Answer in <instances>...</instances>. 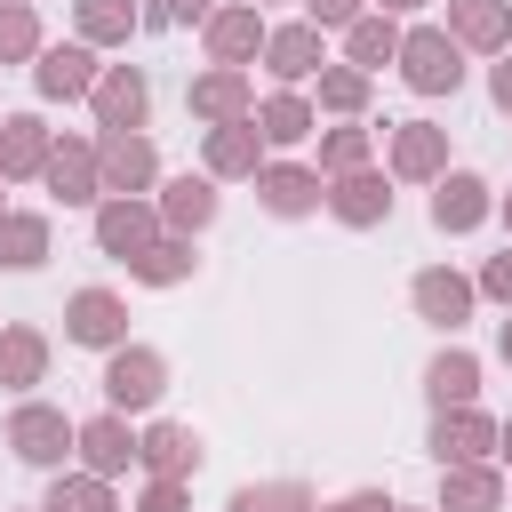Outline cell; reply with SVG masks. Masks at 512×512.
<instances>
[{
  "instance_id": "1",
  "label": "cell",
  "mask_w": 512,
  "mask_h": 512,
  "mask_svg": "<svg viewBox=\"0 0 512 512\" xmlns=\"http://www.w3.org/2000/svg\"><path fill=\"white\" fill-rule=\"evenodd\" d=\"M96 184H104V200H136V192H152V184H160V152H152V136H144V128H96Z\"/></svg>"
},
{
  "instance_id": "2",
  "label": "cell",
  "mask_w": 512,
  "mask_h": 512,
  "mask_svg": "<svg viewBox=\"0 0 512 512\" xmlns=\"http://www.w3.org/2000/svg\"><path fill=\"white\" fill-rule=\"evenodd\" d=\"M400 80L416 88V96H456L464 88V48L440 32V24H416V32H400Z\"/></svg>"
},
{
  "instance_id": "3",
  "label": "cell",
  "mask_w": 512,
  "mask_h": 512,
  "mask_svg": "<svg viewBox=\"0 0 512 512\" xmlns=\"http://www.w3.org/2000/svg\"><path fill=\"white\" fill-rule=\"evenodd\" d=\"M160 392H168V360L152 344H112L104 352V408L144 416V408H160Z\"/></svg>"
},
{
  "instance_id": "4",
  "label": "cell",
  "mask_w": 512,
  "mask_h": 512,
  "mask_svg": "<svg viewBox=\"0 0 512 512\" xmlns=\"http://www.w3.org/2000/svg\"><path fill=\"white\" fill-rule=\"evenodd\" d=\"M72 416L64 408H48V400H24L16 416H8V448L24 456V464H40V472H64L72 464Z\"/></svg>"
},
{
  "instance_id": "5",
  "label": "cell",
  "mask_w": 512,
  "mask_h": 512,
  "mask_svg": "<svg viewBox=\"0 0 512 512\" xmlns=\"http://www.w3.org/2000/svg\"><path fill=\"white\" fill-rule=\"evenodd\" d=\"M264 8L256 0H232V8H208V24H200V40H208V64H256L264 56Z\"/></svg>"
},
{
  "instance_id": "6",
  "label": "cell",
  "mask_w": 512,
  "mask_h": 512,
  "mask_svg": "<svg viewBox=\"0 0 512 512\" xmlns=\"http://www.w3.org/2000/svg\"><path fill=\"white\" fill-rule=\"evenodd\" d=\"M384 176H400V184H432V176H448V128H432V120H400L392 144H384Z\"/></svg>"
},
{
  "instance_id": "7",
  "label": "cell",
  "mask_w": 512,
  "mask_h": 512,
  "mask_svg": "<svg viewBox=\"0 0 512 512\" xmlns=\"http://www.w3.org/2000/svg\"><path fill=\"white\" fill-rule=\"evenodd\" d=\"M184 104H192V120H208V128H224V120H248V112H256L248 64H208V72L184 88Z\"/></svg>"
},
{
  "instance_id": "8",
  "label": "cell",
  "mask_w": 512,
  "mask_h": 512,
  "mask_svg": "<svg viewBox=\"0 0 512 512\" xmlns=\"http://www.w3.org/2000/svg\"><path fill=\"white\" fill-rule=\"evenodd\" d=\"M72 456H80V472H96V480H120V472L136 464V432H128V416H120V408L88 416V424L72 432Z\"/></svg>"
},
{
  "instance_id": "9",
  "label": "cell",
  "mask_w": 512,
  "mask_h": 512,
  "mask_svg": "<svg viewBox=\"0 0 512 512\" xmlns=\"http://www.w3.org/2000/svg\"><path fill=\"white\" fill-rule=\"evenodd\" d=\"M88 104H96V128H144V112H152V80H144L136 64H104L96 88H88Z\"/></svg>"
},
{
  "instance_id": "10",
  "label": "cell",
  "mask_w": 512,
  "mask_h": 512,
  "mask_svg": "<svg viewBox=\"0 0 512 512\" xmlns=\"http://www.w3.org/2000/svg\"><path fill=\"white\" fill-rule=\"evenodd\" d=\"M320 208H328L336 224L368 232V224H384V216H392V192H384V176H376V168H344V176H328Z\"/></svg>"
},
{
  "instance_id": "11",
  "label": "cell",
  "mask_w": 512,
  "mask_h": 512,
  "mask_svg": "<svg viewBox=\"0 0 512 512\" xmlns=\"http://www.w3.org/2000/svg\"><path fill=\"white\" fill-rule=\"evenodd\" d=\"M488 216H496V192H488L472 168L432 176V224H440V232H480Z\"/></svg>"
},
{
  "instance_id": "12",
  "label": "cell",
  "mask_w": 512,
  "mask_h": 512,
  "mask_svg": "<svg viewBox=\"0 0 512 512\" xmlns=\"http://www.w3.org/2000/svg\"><path fill=\"white\" fill-rule=\"evenodd\" d=\"M408 304H416V312H424L432 328H448V336H456V328L472 320V304H480V288H472L464 272H448V264H432V272H416V280H408Z\"/></svg>"
},
{
  "instance_id": "13",
  "label": "cell",
  "mask_w": 512,
  "mask_h": 512,
  "mask_svg": "<svg viewBox=\"0 0 512 512\" xmlns=\"http://www.w3.org/2000/svg\"><path fill=\"white\" fill-rule=\"evenodd\" d=\"M64 336L88 344V352H112V344H128V304H120L112 288H80V296L64 304Z\"/></svg>"
},
{
  "instance_id": "14",
  "label": "cell",
  "mask_w": 512,
  "mask_h": 512,
  "mask_svg": "<svg viewBox=\"0 0 512 512\" xmlns=\"http://www.w3.org/2000/svg\"><path fill=\"white\" fill-rule=\"evenodd\" d=\"M96 48L88 40H64V48H40V64H32V88L48 96V104H72V96H88L96 88Z\"/></svg>"
},
{
  "instance_id": "15",
  "label": "cell",
  "mask_w": 512,
  "mask_h": 512,
  "mask_svg": "<svg viewBox=\"0 0 512 512\" xmlns=\"http://www.w3.org/2000/svg\"><path fill=\"white\" fill-rule=\"evenodd\" d=\"M40 184H48L64 208H96V200H104V184H96V144H80V136L48 144V168H40Z\"/></svg>"
},
{
  "instance_id": "16",
  "label": "cell",
  "mask_w": 512,
  "mask_h": 512,
  "mask_svg": "<svg viewBox=\"0 0 512 512\" xmlns=\"http://www.w3.org/2000/svg\"><path fill=\"white\" fill-rule=\"evenodd\" d=\"M160 240V208L152 200H96V248L104 256H136V248H152Z\"/></svg>"
},
{
  "instance_id": "17",
  "label": "cell",
  "mask_w": 512,
  "mask_h": 512,
  "mask_svg": "<svg viewBox=\"0 0 512 512\" xmlns=\"http://www.w3.org/2000/svg\"><path fill=\"white\" fill-rule=\"evenodd\" d=\"M432 456H440V464H480V456H496V416H480L472 400H464V408H440V416H432Z\"/></svg>"
},
{
  "instance_id": "18",
  "label": "cell",
  "mask_w": 512,
  "mask_h": 512,
  "mask_svg": "<svg viewBox=\"0 0 512 512\" xmlns=\"http://www.w3.org/2000/svg\"><path fill=\"white\" fill-rule=\"evenodd\" d=\"M320 192H328L320 168H296V160H264V168H256V200H264L272 216H312Z\"/></svg>"
},
{
  "instance_id": "19",
  "label": "cell",
  "mask_w": 512,
  "mask_h": 512,
  "mask_svg": "<svg viewBox=\"0 0 512 512\" xmlns=\"http://www.w3.org/2000/svg\"><path fill=\"white\" fill-rule=\"evenodd\" d=\"M456 48H480V56H496V48H512V0H448V24H440Z\"/></svg>"
},
{
  "instance_id": "20",
  "label": "cell",
  "mask_w": 512,
  "mask_h": 512,
  "mask_svg": "<svg viewBox=\"0 0 512 512\" xmlns=\"http://www.w3.org/2000/svg\"><path fill=\"white\" fill-rule=\"evenodd\" d=\"M328 56H320V24H272L264 32V72L280 80V88H296V80H312Z\"/></svg>"
},
{
  "instance_id": "21",
  "label": "cell",
  "mask_w": 512,
  "mask_h": 512,
  "mask_svg": "<svg viewBox=\"0 0 512 512\" xmlns=\"http://www.w3.org/2000/svg\"><path fill=\"white\" fill-rule=\"evenodd\" d=\"M160 232H176V240H192V232H208L216 224V176H176V184H160Z\"/></svg>"
},
{
  "instance_id": "22",
  "label": "cell",
  "mask_w": 512,
  "mask_h": 512,
  "mask_svg": "<svg viewBox=\"0 0 512 512\" xmlns=\"http://www.w3.org/2000/svg\"><path fill=\"white\" fill-rule=\"evenodd\" d=\"M136 464H144L152 480H192V472H200L192 424H144V432H136Z\"/></svg>"
},
{
  "instance_id": "23",
  "label": "cell",
  "mask_w": 512,
  "mask_h": 512,
  "mask_svg": "<svg viewBox=\"0 0 512 512\" xmlns=\"http://www.w3.org/2000/svg\"><path fill=\"white\" fill-rule=\"evenodd\" d=\"M48 144H56V136H48L40 112H8V120H0V176H8V184L40 176V168H48Z\"/></svg>"
},
{
  "instance_id": "24",
  "label": "cell",
  "mask_w": 512,
  "mask_h": 512,
  "mask_svg": "<svg viewBox=\"0 0 512 512\" xmlns=\"http://www.w3.org/2000/svg\"><path fill=\"white\" fill-rule=\"evenodd\" d=\"M504 504V472L480 464H440V512H496Z\"/></svg>"
},
{
  "instance_id": "25",
  "label": "cell",
  "mask_w": 512,
  "mask_h": 512,
  "mask_svg": "<svg viewBox=\"0 0 512 512\" xmlns=\"http://www.w3.org/2000/svg\"><path fill=\"white\" fill-rule=\"evenodd\" d=\"M208 176L224 184V176H256L264 168V136H256V120H224V128H208Z\"/></svg>"
},
{
  "instance_id": "26",
  "label": "cell",
  "mask_w": 512,
  "mask_h": 512,
  "mask_svg": "<svg viewBox=\"0 0 512 512\" xmlns=\"http://www.w3.org/2000/svg\"><path fill=\"white\" fill-rule=\"evenodd\" d=\"M248 120H256V136H264V144H304V136L320 128V112H312L296 88H272V96L248 112Z\"/></svg>"
},
{
  "instance_id": "27",
  "label": "cell",
  "mask_w": 512,
  "mask_h": 512,
  "mask_svg": "<svg viewBox=\"0 0 512 512\" xmlns=\"http://www.w3.org/2000/svg\"><path fill=\"white\" fill-rule=\"evenodd\" d=\"M32 264H48V216L0 208V272H32Z\"/></svg>"
},
{
  "instance_id": "28",
  "label": "cell",
  "mask_w": 512,
  "mask_h": 512,
  "mask_svg": "<svg viewBox=\"0 0 512 512\" xmlns=\"http://www.w3.org/2000/svg\"><path fill=\"white\" fill-rule=\"evenodd\" d=\"M392 56H400V24H392L384 8H368V16H352V24H344V64L376 72V64H392Z\"/></svg>"
},
{
  "instance_id": "29",
  "label": "cell",
  "mask_w": 512,
  "mask_h": 512,
  "mask_svg": "<svg viewBox=\"0 0 512 512\" xmlns=\"http://www.w3.org/2000/svg\"><path fill=\"white\" fill-rule=\"evenodd\" d=\"M192 240H176V232H160L152 248H136L128 256V280H144V288H176V280H192Z\"/></svg>"
},
{
  "instance_id": "30",
  "label": "cell",
  "mask_w": 512,
  "mask_h": 512,
  "mask_svg": "<svg viewBox=\"0 0 512 512\" xmlns=\"http://www.w3.org/2000/svg\"><path fill=\"white\" fill-rule=\"evenodd\" d=\"M424 392H432V408H464V400L480 392V360H472L464 344L432 352V368H424Z\"/></svg>"
},
{
  "instance_id": "31",
  "label": "cell",
  "mask_w": 512,
  "mask_h": 512,
  "mask_svg": "<svg viewBox=\"0 0 512 512\" xmlns=\"http://www.w3.org/2000/svg\"><path fill=\"white\" fill-rule=\"evenodd\" d=\"M40 376H48V336L40 328H0V384L32 392Z\"/></svg>"
},
{
  "instance_id": "32",
  "label": "cell",
  "mask_w": 512,
  "mask_h": 512,
  "mask_svg": "<svg viewBox=\"0 0 512 512\" xmlns=\"http://www.w3.org/2000/svg\"><path fill=\"white\" fill-rule=\"evenodd\" d=\"M72 16H80V40L88 48H128V32L144 24L136 0H72Z\"/></svg>"
},
{
  "instance_id": "33",
  "label": "cell",
  "mask_w": 512,
  "mask_h": 512,
  "mask_svg": "<svg viewBox=\"0 0 512 512\" xmlns=\"http://www.w3.org/2000/svg\"><path fill=\"white\" fill-rule=\"evenodd\" d=\"M312 80H320V112H344V120L368 112V80H376V72H360V64H320Z\"/></svg>"
},
{
  "instance_id": "34",
  "label": "cell",
  "mask_w": 512,
  "mask_h": 512,
  "mask_svg": "<svg viewBox=\"0 0 512 512\" xmlns=\"http://www.w3.org/2000/svg\"><path fill=\"white\" fill-rule=\"evenodd\" d=\"M40 512H112V480H96V472H56L48 496H40Z\"/></svg>"
},
{
  "instance_id": "35",
  "label": "cell",
  "mask_w": 512,
  "mask_h": 512,
  "mask_svg": "<svg viewBox=\"0 0 512 512\" xmlns=\"http://www.w3.org/2000/svg\"><path fill=\"white\" fill-rule=\"evenodd\" d=\"M224 512H320L304 480H256V488H232Z\"/></svg>"
},
{
  "instance_id": "36",
  "label": "cell",
  "mask_w": 512,
  "mask_h": 512,
  "mask_svg": "<svg viewBox=\"0 0 512 512\" xmlns=\"http://www.w3.org/2000/svg\"><path fill=\"white\" fill-rule=\"evenodd\" d=\"M24 56H40V16L32 0H0V64H24Z\"/></svg>"
},
{
  "instance_id": "37",
  "label": "cell",
  "mask_w": 512,
  "mask_h": 512,
  "mask_svg": "<svg viewBox=\"0 0 512 512\" xmlns=\"http://www.w3.org/2000/svg\"><path fill=\"white\" fill-rule=\"evenodd\" d=\"M368 152H376V136H368V128H328V136H320V176L368 168Z\"/></svg>"
},
{
  "instance_id": "38",
  "label": "cell",
  "mask_w": 512,
  "mask_h": 512,
  "mask_svg": "<svg viewBox=\"0 0 512 512\" xmlns=\"http://www.w3.org/2000/svg\"><path fill=\"white\" fill-rule=\"evenodd\" d=\"M136 512H192V480H144Z\"/></svg>"
},
{
  "instance_id": "39",
  "label": "cell",
  "mask_w": 512,
  "mask_h": 512,
  "mask_svg": "<svg viewBox=\"0 0 512 512\" xmlns=\"http://www.w3.org/2000/svg\"><path fill=\"white\" fill-rule=\"evenodd\" d=\"M472 288H480V296H496V304H512V248H504V256H488Z\"/></svg>"
},
{
  "instance_id": "40",
  "label": "cell",
  "mask_w": 512,
  "mask_h": 512,
  "mask_svg": "<svg viewBox=\"0 0 512 512\" xmlns=\"http://www.w3.org/2000/svg\"><path fill=\"white\" fill-rule=\"evenodd\" d=\"M360 16V0H304V24H320V32H344Z\"/></svg>"
},
{
  "instance_id": "41",
  "label": "cell",
  "mask_w": 512,
  "mask_h": 512,
  "mask_svg": "<svg viewBox=\"0 0 512 512\" xmlns=\"http://www.w3.org/2000/svg\"><path fill=\"white\" fill-rule=\"evenodd\" d=\"M160 24H208V0H152Z\"/></svg>"
},
{
  "instance_id": "42",
  "label": "cell",
  "mask_w": 512,
  "mask_h": 512,
  "mask_svg": "<svg viewBox=\"0 0 512 512\" xmlns=\"http://www.w3.org/2000/svg\"><path fill=\"white\" fill-rule=\"evenodd\" d=\"M488 96H496V112H512V48H496V64H488Z\"/></svg>"
},
{
  "instance_id": "43",
  "label": "cell",
  "mask_w": 512,
  "mask_h": 512,
  "mask_svg": "<svg viewBox=\"0 0 512 512\" xmlns=\"http://www.w3.org/2000/svg\"><path fill=\"white\" fill-rule=\"evenodd\" d=\"M328 512H392V496H384V488H352V496L328 504Z\"/></svg>"
},
{
  "instance_id": "44",
  "label": "cell",
  "mask_w": 512,
  "mask_h": 512,
  "mask_svg": "<svg viewBox=\"0 0 512 512\" xmlns=\"http://www.w3.org/2000/svg\"><path fill=\"white\" fill-rule=\"evenodd\" d=\"M496 456H504V464H512V424H496Z\"/></svg>"
},
{
  "instance_id": "45",
  "label": "cell",
  "mask_w": 512,
  "mask_h": 512,
  "mask_svg": "<svg viewBox=\"0 0 512 512\" xmlns=\"http://www.w3.org/2000/svg\"><path fill=\"white\" fill-rule=\"evenodd\" d=\"M496 352H504V360H512V320H504V328H496Z\"/></svg>"
},
{
  "instance_id": "46",
  "label": "cell",
  "mask_w": 512,
  "mask_h": 512,
  "mask_svg": "<svg viewBox=\"0 0 512 512\" xmlns=\"http://www.w3.org/2000/svg\"><path fill=\"white\" fill-rule=\"evenodd\" d=\"M376 8H384V16H400V8H424V0H376Z\"/></svg>"
},
{
  "instance_id": "47",
  "label": "cell",
  "mask_w": 512,
  "mask_h": 512,
  "mask_svg": "<svg viewBox=\"0 0 512 512\" xmlns=\"http://www.w3.org/2000/svg\"><path fill=\"white\" fill-rule=\"evenodd\" d=\"M496 216H504V232H512V192H504V200H496Z\"/></svg>"
},
{
  "instance_id": "48",
  "label": "cell",
  "mask_w": 512,
  "mask_h": 512,
  "mask_svg": "<svg viewBox=\"0 0 512 512\" xmlns=\"http://www.w3.org/2000/svg\"><path fill=\"white\" fill-rule=\"evenodd\" d=\"M392 512H400V504H392Z\"/></svg>"
},
{
  "instance_id": "49",
  "label": "cell",
  "mask_w": 512,
  "mask_h": 512,
  "mask_svg": "<svg viewBox=\"0 0 512 512\" xmlns=\"http://www.w3.org/2000/svg\"><path fill=\"white\" fill-rule=\"evenodd\" d=\"M256 8H264V0H256Z\"/></svg>"
},
{
  "instance_id": "50",
  "label": "cell",
  "mask_w": 512,
  "mask_h": 512,
  "mask_svg": "<svg viewBox=\"0 0 512 512\" xmlns=\"http://www.w3.org/2000/svg\"><path fill=\"white\" fill-rule=\"evenodd\" d=\"M0 120H8V112H0Z\"/></svg>"
},
{
  "instance_id": "51",
  "label": "cell",
  "mask_w": 512,
  "mask_h": 512,
  "mask_svg": "<svg viewBox=\"0 0 512 512\" xmlns=\"http://www.w3.org/2000/svg\"><path fill=\"white\" fill-rule=\"evenodd\" d=\"M0 184H8V176H0Z\"/></svg>"
},
{
  "instance_id": "52",
  "label": "cell",
  "mask_w": 512,
  "mask_h": 512,
  "mask_svg": "<svg viewBox=\"0 0 512 512\" xmlns=\"http://www.w3.org/2000/svg\"><path fill=\"white\" fill-rule=\"evenodd\" d=\"M32 512H40V504H32Z\"/></svg>"
}]
</instances>
